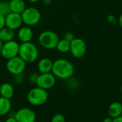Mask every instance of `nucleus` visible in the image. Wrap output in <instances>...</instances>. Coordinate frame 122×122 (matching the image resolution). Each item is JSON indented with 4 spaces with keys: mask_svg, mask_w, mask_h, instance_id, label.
<instances>
[{
    "mask_svg": "<svg viewBox=\"0 0 122 122\" xmlns=\"http://www.w3.org/2000/svg\"><path fill=\"white\" fill-rule=\"evenodd\" d=\"M51 73L56 78L69 79L74 73V67L70 61L66 59H58L53 61Z\"/></svg>",
    "mask_w": 122,
    "mask_h": 122,
    "instance_id": "1",
    "label": "nucleus"
},
{
    "mask_svg": "<svg viewBox=\"0 0 122 122\" xmlns=\"http://www.w3.org/2000/svg\"><path fill=\"white\" fill-rule=\"evenodd\" d=\"M19 56L26 63H33L39 57V49L31 41L21 43L19 46Z\"/></svg>",
    "mask_w": 122,
    "mask_h": 122,
    "instance_id": "2",
    "label": "nucleus"
},
{
    "mask_svg": "<svg viewBox=\"0 0 122 122\" xmlns=\"http://www.w3.org/2000/svg\"><path fill=\"white\" fill-rule=\"evenodd\" d=\"M47 99V91L38 86L31 89L27 94V100L33 106H41L46 102Z\"/></svg>",
    "mask_w": 122,
    "mask_h": 122,
    "instance_id": "3",
    "label": "nucleus"
},
{
    "mask_svg": "<svg viewBox=\"0 0 122 122\" xmlns=\"http://www.w3.org/2000/svg\"><path fill=\"white\" fill-rule=\"evenodd\" d=\"M59 41L58 35L52 31L46 30L42 31L39 36V43L44 49H53L56 47Z\"/></svg>",
    "mask_w": 122,
    "mask_h": 122,
    "instance_id": "4",
    "label": "nucleus"
},
{
    "mask_svg": "<svg viewBox=\"0 0 122 122\" xmlns=\"http://www.w3.org/2000/svg\"><path fill=\"white\" fill-rule=\"evenodd\" d=\"M21 15L23 23L28 26L36 25L41 20V13L39 10L33 6L26 8Z\"/></svg>",
    "mask_w": 122,
    "mask_h": 122,
    "instance_id": "5",
    "label": "nucleus"
},
{
    "mask_svg": "<svg viewBox=\"0 0 122 122\" xmlns=\"http://www.w3.org/2000/svg\"><path fill=\"white\" fill-rule=\"evenodd\" d=\"M26 62L19 56L7 60L6 68L12 75L22 74L26 68Z\"/></svg>",
    "mask_w": 122,
    "mask_h": 122,
    "instance_id": "6",
    "label": "nucleus"
},
{
    "mask_svg": "<svg viewBox=\"0 0 122 122\" xmlns=\"http://www.w3.org/2000/svg\"><path fill=\"white\" fill-rule=\"evenodd\" d=\"M19 46L20 44L14 40L5 42L2 46L1 55L3 58L7 60L17 56H19Z\"/></svg>",
    "mask_w": 122,
    "mask_h": 122,
    "instance_id": "7",
    "label": "nucleus"
},
{
    "mask_svg": "<svg viewBox=\"0 0 122 122\" xmlns=\"http://www.w3.org/2000/svg\"><path fill=\"white\" fill-rule=\"evenodd\" d=\"M70 52L76 59L82 58L86 52V44L81 38H74L71 41Z\"/></svg>",
    "mask_w": 122,
    "mask_h": 122,
    "instance_id": "8",
    "label": "nucleus"
},
{
    "mask_svg": "<svg viewBox=\"0 0 122 122\" xmlns=\"http://www.w3.org/2000/svg\"><path fill=\"white\" fill-rule=\"evenodd\" d=\"M56 83V77L51 73L40 74L36 81V84L38 87L44 90H49L51 89Z\"/></svg>",
    "mask_w": 122,
    "mask_h": 122,
    "instance_id": "9",
    "label": "nucleus"
},
{
    "mask_svg": "<svg viewBox=\"0 0 122 122\" xmlns=\"http://www.w3.org/2000/svg\"><path fill=\"white\" fill-rule=\"evenodd\" d=\"M17 122H36V114L30 108H21L18 110L14 117Z\"/></svg>",
    "mask_w": 122,
    "mask_h": 122,
    "instance_id": "10",
    "label": "nucleus"
},
{
    "mask_svg": "<svg viewBox=\"0 0 122 122\" xmlns=\"http://www.w3.org/2000/svg\"><path fill=\"white\" fill-rule=\"evenodd\" d=\"M23 24L21 15L20 14L11 12L6 16L5 26L15 31L21 27Z\"/></svg>",
    "mask_w": 122,
    "mask_h": 122,
    "instance_id": "11",
    "label": "nucleus"
},
{
    "mask_svg": "<svg viewBox=\"0 0 122 122\" xmlns=\"http://www.w3.org/2000/svg\"><path fill=\"white\" fill-rule=\"evenodd\" d=\"M17 35L19 40L21 43L29 42L31 41L33 38V31L28 26H21L19 29Z\"/></svg>",
    "mask_w": 122,
    "mask_h": 122,
    "instance_id": "12",
    "label": "nucleus"
},
{
    "mask_svg": "<svg viewBox=\"0 0 122 122\" xmlns=\"http://www.w3.org/2000/svg\"><path fill=\"white\" fill-rule=\"evenodd\" d=\"M53 61L51 59L44 57L41 59L37 64V69L40 74H46L51 72Z\"/></svg>",
    "mask_w": 122,
    "mask_h": 122,
    "instance_id": "13",
    "label": "nucleus"
},
{
    "mask_svg": "<svg viewBox=\"0 0 122 122\" xmlns=\"http://www.w3.org/2000/svg\"><path fill=\"white\" fill-rule=\"evenodd\" d=\"M109 117L112 119L122 116V104L120 102H112L108 108Z\"/></svg>",
    "mask_w": 122,
    "mask_h": 122,
    "instance_id": "14",
    "label": "nucleus"
},
{
    "mask_svg": "<svg viewBox=\"0 0 122 122\" xmlns=\"http://www.w3.org/2000/svg\"><path fill=\"white\" fill-rule=\"evenodd\" d=\"M14 94V86L10 83H3L0 86V95L1 97L11 99Z\"/></svg>",
    "mask_w": 122,
    "mask_h": 122,
    "instance_id": "15",
    "label": "nucleus"
},
{
    "mask_svg": "<svg viewBox=\"0 0 122 122\" xmlns=\"http://www.w3.org/2000/svg\"><path fill=\"white\" fill-rule=\"evenodd\" d=\"M11 12L21 14L26 9V4L24 0H11L9 1Z\"/></svg>",
    "mask_w": 122,
    "mask_h": 122,
    "instance_id": "16",
    "label": "nucleus"
},
{
    "mask_svg": "<svg viewBox=\"0 0 122 122\" xmlns=\"http://www.w3.org/2000/svg\"><path fill=\"white\" fill-rule=\"evenodd\" d=\"M14 31L4 26L0 29V39L4 42H7L11 40H14Z\"/></svg>",
    "mask_w": 122,
    "mask_h": 122,
    "instance_id": "17",
    "label": "nucleus"
},
{
    "mask_svg": "<svg viewBox=\"0 0 122 122\" xmlns=\"http://www.w3.org/2000/svg\"><path fill=\"white\" fill-rule=\"evenodd\" d=\"M11 109V102L9 99L0 97V117L7 114Z\"/></svg>",
    "mask_w": 122,
    "mask_h": 122,
    "instance_id": "18",
    "label": "nucleus"
},
{
    "mask_svg": "<svg viewBox=\"0 0 122 122\" xmlns=\"http://www.w3.org/2000/svg\"><path fill=\"white\" fill-rule=\"evenodd\" d=\"M70 46H71V42L62 39H59L56 49L61 53H67L70 51Z\"/></svg>",
    "mask_w": 122,
    "mask_h": 122,
    "instance_id": "19",
    "label": "nucleus"
},
{
    "mask_svg": "<svg viewBox=\"0 0 122 122\" xmlns=\"http://www.w3.org/2000/svg\"><path fill=\"white\" fill-rule=\"evenodd\" d=\"M9 13H11L9 1H7L6 0L0 1V14L6 16Z\"/></svg>",
    "mask_w": 122,
    "mask_h": 122,
    "instance_id": "20",
    "label": "nucleus"
},
{
    "mask_svg": "<svg viewBox=\"0 0 122 122\" xmlns=\"http://www.w3.org/2000/svg\"><path fill=\"white\" fill-rule=\"evenodd\" d=\"M51 122H66V118L61 114H56L52 117Z\"/></svg>",
    "mask_w": 122,
    "mask_h": 122,
    "instance_id": "21",
    "label": "nucleus"
},
{
    "mask_svg": "<svg viewBox=\"0 0 122 122\" xmlns=\"http://www.w3.org/2000/svg\"><path fill=\"white\" fill-rule=\"evenodd\" d=\"M22 74L14 75V81L15 83L20 84V83H21L24 81V75Z\"/></svg>",
    "mask_w": 122,
    "mask_h": 122,
    "instance_id": "22",
    "label": "nucleus"
},
{
    "mask_svg": "<svg viewBox=\"0 0 122 122\" xmlns=\"http://www.w3.org/2000/svg\"><path fill=\"white\" fill-rule=\"evenodd\" d=\"M74 38H75V36H74V34L71 33V32H70V31L66 32V33L64 34V39H66V40H67V41H70V42H71Z\"/></svg>",
    "mask_w": 122,
    "mask_h": 122,
    "instance_id": "23",
    "label": "nucleus"
},
{
    "mask_svg": "<svg viewBox=\"0 0 122 122\" xmlns=\"http://www.w3.org/2000/svg\"><path fill=\"white\" fill-rule=\"evenodd\" d=\"M107 20L109 23L112 24H116L117 23V19L115 16L110 14L107 16Z\"/></svg>",
    "mask_w": 122,
    "mask_h": 122,
    "instance_id": "24",
    "label": "nucleus"
},
{
    "mask_svg": "<svg viewBox=\"0 0 122 122\" xmlns=\"http://www.w3.org/2000/svg\"><path fill=\"white\" fill-rule=\"evenodd\" d=\"M38 74L36 73H31L30 75H29V81L31 82V83H36V79L38 77Z\"/></svg>",
    "mask_w": 122,
    "mask_h": 122,
    "instance_id": "25",
    "label": "nucleus"
},
{
    "mask_svg": "<svg viewBox=\"0 0 122 122\" xmlns=\"http://www.w3.org/2000/svg\"><path fill=\"white\" fill-rule=\"evenodd\" d=\"M6 24V16L0 14V29L4 28Z\"/></svg>",
    "mask_w": 122,
    "mask_h": 122,
    "instance_id": "26",
    "label": "nucleus"
},
{
    "mask_svg": "<svg viewBox=\"0 0 122 122\" xmlns=\"http://www.w3.org/2000/svg\"><path fill=\"white\" fill-rule=\"evenodd\" d=\"M4 122H17V121L15 119V118L14 117H9V118H8V119H6Z\"/></svg>",
    "mask_w": 122,
    "mask_h": 122,
    "instance_id": "27",
    "label": "nucleus"
},
{
    "mask_svg": "<svg viewBox=\"0 0 122 122\" xmlns=\"http://www.w3.org/2000/svg\"><path fill=\"white\" fill-rule=\"evenodd\" d=\"M51 2V0H42V3L45 6H49Z\"/></svg>",
    "mask_w": 122,
    "mask_h": 122,
    "instance_id": "28",
    "label": "nucleus"
},
{
    "mask_svg": "<svg viewBox=\"0 0 122 122\" xmlns=\"http://www.w3.org/2000/svg\"><path fill=\"white\" fill-rule=\"evenodd\" d=\"M113 122H122V116L113 119Z\"/></svg>",
    "mask_w": 122,
    "mask_h": 122,
    "instance_id": "29",
    "label": "nucleus"
},
{
    "mask_svg": "<svg viewBox=\"0 0 122 122\" xmlns=\"http://www.w3.org/2000/svg\"><path fill=\"white\" fill-rule=\"evenodd\" d=\"M103 122H113V119L110 117H108L104 118V119L103 120Z\"/></svg>",
    "mask_w": 122,
    "mask_h": 122,
    "instance_id": "30",
    "label": "nucleus"
},
{
    "mask_svg": "<svg viewBox=\"0 0 122 122\" xmlns=\"http://www.w3.org/2000/svg\"><path fill=\"white\" fill-rule=\"evenodd\" d=\"M118 23H119V26L121 27V29H122V14L119 16V19H118Z\"/></svg>",
    "mask_w": 122,
    "mask_h": 122,
    "instance_id": "31",
    "label": "nucleus"
},
{
    "mask_svg": "<svg viewBox=\"0 0 122 122\" xmlns=\"http://www.w3.org/2000/svg\"><path fill=\"white\" fill-rule=\"evenodd\" d=\"M3 44H4V42L0 39V54H1V49H2Z\"/></svg>",
    "mask_w": 122,
    "mask_h": 122,
    "instance_id": "32",
    "label": "nucleus"
},
{
    "mask_svg": "<svg viewBox=\"0 0 122 122\" xmlns=\"http://www.w3.org/2000/svg\"><path fill=\"white\" fill-rule=\"evenodd\" d=\"M29 2H31V3H33V4H34V3H37L39 0H28Z\"/></svg>",
    "mask_w": 122,
    "mask_h": 122,
    "instance_id": "33",
    "label": "nucleus"
},
{
    "mask_svg": "<svg viewBox=\"0 0 122 122\" xmlns=\"http://www.w3.org/2000/svg\"></svg>",
    "mask_w": 122,
    "mask_h": 122,
    "instance_id": "34",
    "label": "nucleus"
}]
</instances>
